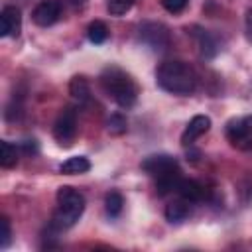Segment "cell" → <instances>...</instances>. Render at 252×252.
<instances>
[{"label": "cell", "mask_w": 252, "mask_h": 252, "mask_svg": "<svg viewBox=\"0 0 252 252\" xmlns=\"http://www.w3.org/2000/svg\"><path fill=\"white\" fill-rule=\"evenodd\" d=\"M132 6H134V0H108L106 10L112 16H124Z\"/></svg>", "instance_id": "44dd1931"}, {"label": "cell", "mask_w": 252, "mask_h": 252, "mask_svg": "<svg viewBox=\"0 0 252 252\" xmlns=\"http://www.w3.org/2000/svg\"><path fill=\"white\" fill-rule=\"evenodd\" d=\"M187 2H189V0H161V6H163L169 14H179V12L185 10Z\"/></svg>", "instance_id": "603a6c76"}, {"label": "cell", "mask_w": 252, "mask_h": 252, "mask_svg": "<svg viewBox=\"0 0 252 252\" xmlns=\"http://www.w3.org/2000/svg\"><path fill=\"white\" fill-rule=\"evenodd\" d=\"M158 85L171 94H191L197 89V75L185 61H163L156 71Z\"/></svg>", "instance_id": "6da1fadb"}, {"label": "cell", "mask_w": 252, "mask_h": 252, "mask_svg": "<svg viewBox=\"0 0 252 252\" xmlns=\"http://www.w3.org/2000/svg\"><path fill=\"white\" fill-rule=\"evenodd\" d=\"M89 169H91V161L85 156H73L59 165V171L63 175H79V173H87Z\"/></svg>", "instance_id": "4fadbf2b"}, {"label": "cell", "mask_w": 252, "mask_h": 252, "mask_svg": "<svg viewBox=\"0 0 252 252\" xmlns=\"http://www.w3.org/2000/svg\"><path fill=\"white\" fill-rule=\"evenodd\" d=\"M175 191L179 193L181 199H185V201H189V203L203 201V197H205L203 185H201L199 181H195V179H181Z\"/></svg>", "instance_id": "8fae6325"}, {"label": "cell", "mask_w": 252, "mask_h": 252, "mask_svg": "<svg viewBox=\"0 0 252 252\" xmlns=\"http://www.w3.org/2000/svg\"><path fill=\"white\" fill-rule=\"evenodd\" d=\"M87 37H89V41H91V43H94V45L104 43V41H106V37H108V28H106V24H104V22H100V20L91 22V24H89V28H87Z\"/></svg>", "instance_id": "e0dca14e"}, {"label": "cell", "mask_w": 252, "mask_h": 252, "mask_svg": "<svg viewBox=\"0 0 252 252\" xmlns=\"http://www.w3.org/2000/svg\"><path fill=\"white\" fill-rule=\"evenodd\" d=\"M209 128H211V118H209V116H205V114L193 116V118L189 120L187 128H185L183 134H181V144H183V146H191V144H193L197 138H201Z\"/></svg>", "instance_id": "30bf717a"}, {"label": "cell", "mask_w": 252, "mask_h": 252, "mask_svg": "<svg viewBox=\"0 0 252 252\" xmlns=\"http://www.w3.org/2000/svg\"><path fill=\"white\" fill-rule=\"evenodd\" d=\"M100 87L102 91L122 108L134 106L138 98V89L136 83L128 73H124L118 67H106L100 75Z\"/></svg>", "instance_id": "3957f363"}, {"label": "cell", "mask_w": 252, "mask_h": 252, "mask_svg": "<svg viewBox=\"0 0 252 252\" xmlns=\"http://www.w3.org/2000/svg\"><path fill=\"white\" fill-rule=\"evenodd\" d=\"M179 181H181L179 169H173V171H169V173H163V175L156 177V191H158V195H165V193L177 189Z\"/></svg>", "instance_id": "2e32d148"}, {"label": "cell", "mask_w": 252, "mask_h": 252, "mask_svg": "<svg viewBox=\"0 0 252 252\" xmlns=\"http://www.w3.org/2000/svg\"><path fill=\"white\" fill-rule=\"evenodd\" d=\"M189 217V201H185V199H175V201H171L167 207H165V219L169 220V222H181V220H185Z\"/></svg>", "instance_id": "5bb4252c"}, {"label": "cell", "mask_w": 252, "mask_h": 252, "mask_svg": "<svg viewBox=\"0 0 252 252\" xmlns=\"http://www.w3.org/2000/svg\"><path fill=\"white\" fill-rule=\"evenodd\" d=\"M195 37H197V43H199V51H201V55L203 57H215L217 55V51H219V43H217V39L207 32V30H199L197 33H195Z\"/></svg>", "instance_id": "9a60e30c"}, {"label": "cell", "mask_w": 252, "mask_h": 252, "mask_svg": "<svg viewBox=\"0 0 252 252\" xmlns=\"http://www.w3.org/2000/svg\"><path fill=\"white\" fill-rule=\"evenodd\" d=\"M18 163V148L14 144H10L8 140L0 142V165L2 167H14Z\"/></svg>", "instance_id": "ac0fdd59"}, {"label": "cell", "mask_w": 252, "mask_h": 252, "mask_svg": "<svg viewBox=\"0 0 252 252\" xmlns=\"http://www.w3.org/2000/svg\"><path fill=\"white\" fill-rule=\"evenodd\" d=\"M142 169L152 177H159L163 173L179 169V165H177V159L169 154H154V156H148L142 161Z\"/></svg>", "instance_id": "ba28073f"}, {"label": "cell", "mask_w": 252, "mask_h": 252, "mask_svg": "<svg viewBox=\"0 0 252 252\" xmlns=\"http://www.w3.org/2000/svg\"><path fill=\"white\" fill-rule=\"evenodd\" d=\"M244 28H246V37L252 41V10L246 12V18H244Z\"/></svg>", "instance_id": "d4e9b609"}, {"label": "cell", "mask_w": 252, "mask_h": 252, "mask_svg": "<svg viewBox=\"0 0 252 252\" xmlns=\"http://www.w3.org/2000/svg\"><path fill=\"white\" fill-rule=\"evenodd\" d=\"M104 209H106V215L108 217L116 219L122 213V209H124V197L118 191L106 193V197H104Z\"/></svg>", "instance_id": "d6986e66"}, {"label": "cell", "mask_w": 252, "mask_h": 252, "mask_svg": "<svg viewBox=\"0 0 252 252\" xmlns=\"http://www.w3.org/2000/svg\"><path fill=\"white\" fill-rule=\"evenodd\" d=\"M22 30V14L18 6L6 4L0 12V35L2 37H18Z\"/></svg>", "instance_id": "9c48e42d"}, {"label": "cell", "mask_w": 252, "mask_h": 252, "mask_svg": "<svg viewBox=\"0 0 252 252\" xmlns=\"http://www.w3.org/2000/svg\"><path fill=\"white\" fill-rule=\"evenodd\" d=\"M77 126H79V122H77V110L73 106H65L59 112V116H57V120L53 124V136H55V140L61 146H71L73 140H75V136H77Z\"/></svg>", "instance_id": "5b68a950"}, {"label": "cell", "mask_w": 252, "mask_h": 252, "mask_svg": "<svg viewBox=\"0 0 252 252\" xmlns=\"http://www.w3.org/2000/svg\"><path fill=\"white\" fill-rule=\"evenodd\" d=\"M226 138L228 142L244 152L252 150V116H242L226 122Z\"/></svg>", "instance_id": "277c9868"}, {"label": "cell", "mask_w": 252, "mask_h": 252, "mask_svg": "<svg viewBox=\"0 0 252 252\" xmlns=\"http://www.w3.org/2000/svg\"><path fill=\"white\" fill-rule=\"evenodd\" d=\"M140 39L154 51H165L171 41L167 28L158 22H144L140 26Z\"/></svg>", "instance_id": "8992f818"}, {"label": "cell", "mask_w": 252, "mask_h": 252, "mask_svg": "<svg viewBox=\"0 0 252 252\" xmlns=\"http://www.w3.org/2000/svg\"><path fill=\"white\" fill-rule=\"evenodd\" d=\"M69 93H71L73 100H77L79 104L91 102V87H89V81L85 77H73L69 83Z\"/></svg>", "instance_id": "7c38bea8"}, {"label": "cell", "mask_w": 252, "mask_h": 252, "mask_svg": "<svg viewBox=\"0 0 252 252\" xmlns=\"http://www.w3.org/2000/svg\"><path fill=\"white\" fill-rule=\"evenodd\" d=\"M106 128H108V132H110V134L120 136V134H124V132H126L128 122H126V118H124L122 114H110V118L106 120Z\"/></svg>", "instance_id": "ffe728a7"}, {"label": "cell", "mask_w": 252, "mask_h": 252, "mask_svg": "<svg viewBox=\"0 0 252 252\" xmlns=\"http://www.w3.org/2000/svg\"><path fill=\"white\" fill-rule=\"evenodd\" d=\"M85 195L81 191H77L75 187H69V185H63L59 187L57 191V209L51 217V226L55 230H67L71 228L83 215L85 211Z\"/></svg>", "instance_id": "7a4b0ae2"}, {"label": "cell", "mask_w": 252, "mask_h": 252, "mask_svg": "<svg viewBox=\"0 0 252 252\" xmlns=\"http://www.w3.org/2000/svg\"><path fill=\"white\" fill-rule=\"evenodd\" d=\"M61 14H63V0H43L33 8L32 20L33 24L47 28V26H53L61 18Z\"/></svg>", "instance_id": "52a82bcc"}, {"label": "cell", "mask_w": 252, "mask_h": 252, "mask_svg": "<svg viewBox=\"0 0 252 252\" xmlns=\"http://www.w3.org/2000/svg\"><path fill=\"white\" fill-rule=\"evenodd\" d=\"M0 228H2V234H0V248H6L12 240V226H10V220L8 217H2L0 219Z\"/></svg>", "instance_id": "7402d4cb"}, {"label": "cell", "mask_w": 252, "mask_h": 252, "mask_svg": "<svg viewBox=\"0 0 252 252\" xmlns=\"http://www.w3.org/2000/svg\"><path fill=\"white\" fill-rule=\"evenodd\" d=\"M22 150H24L28 156H30V154H32V156L37 154V144H35V140H26V142L22 144Z\"/></svg>", "instance_id": "cb8c5ba5"}]
</instances>
